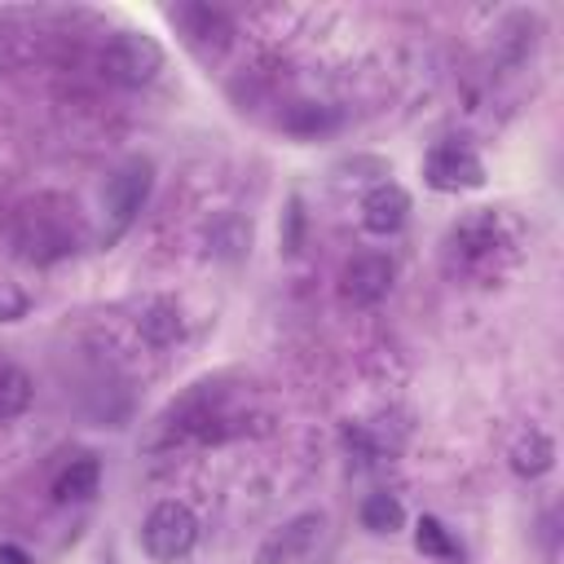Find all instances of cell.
Wrapping results in <instances>:
<instances>
[{
    "instance_id": "6da1fadb",
    "label": "cell",
    "mask_w": 564,
    "mask_h": 564,
    "mask_svg": "<svg viewBox=\"0 0 564 564\" xmlns=\"http://www.w3.org/2000/svg\"><path fill=\"white\" fill-rule=\"evenodd\" d=\"M13 247L35 260V264H53L62 256H70L79 247V229H75V216L66 212V203L57 198H40V203H26L13 220Z\"/></svg>"
},
{
    "instance_id": "7a4b0ae2",
    "label": "cell",
    "mask_w": 564,
    "mask_h": 564,
    "mask_svg": "<svg viewBox=\"0 0 564 564\" xmlns=\"http://www.w3.org/2000/svg\"><path fill=\"white\" fill-rule=\"evenodd\" d=\"M502 247H511V242H507L502 216L489 212V207L467 212V216L449 229V238H445V256H449L454 264H463V269H485V264H494Z\"/></svg>"
},
{
    "instance_id": "3957f363",
    "label": "cell",
    "mask_w": 564,
    "mask_h": 564,
    "mask_svg": "<svg viewBox=\"0 0 564 564\" xmlns=\"http://www.w3.org/2000/svg\"><path fill=\"white\" fill-rule=\"evenodd\" d=\"M159 66H163V48H159L150 35H141V31H115V35L106 40V48H101V70H106V79L128 84V88L150 84V79L159 75Z\"/></svg>"
},
{
    "instance_id": "277c9868",
    "label": "cell",
    "mask_w": 564,
    "mask_h": 564,
    "mask_svg": "<svg viewBox=\"0 0 564 564\" xmlns=\"http://www.w3.org/2000/svg\"><path fill=\"white\" fill-rule=\"evenodd\" d=\"M194 542H198V516L185 502H159L141 524V546L163 564L189 555Z\"/></svg>"
},
{
    "instance_id": "5b68a950",
    "label": "cell",
    "mask_w": 564,
    "mask_h": 564,
    "mask_svg": "<svg viewBox=\"0 0 564 564\" xmlns=\"http://www.w3.org/2000/svg\"><path fill=\"white\" fill-rule=\"evenodd\" d=\"M167 18L176 22V31L185 35V44L203 57H216L229 48L234 40V22L225 9H212V4H181V9H167Z\"/></svg>"
},
{
    "instance_id": "8992f818",
    "label": "cell",
    "mask_w": 564,
    "mask_h": 564,
    "mask_svg": "<svg viewBox=\"0 0 564 564\" xmlns=\"http://www.w3.org/2000/svg\"><path fill=\"white\" fill-rule=\"evenodd\" d=\"M388 286H392V260L383 251H361V256H352L344 264V278H339L344 300L370 308V304H379L388 295Z\"/></svg>"
},
{
    "instance_id": "52a82bcc",
    "label": "cell",
    "mask_w": 564,
    "mask_h": 564,
    "mask_svg": "<svg viewBox=\"0 0 564 564\" xmlns=\"http://www.w3.org/2000/svg\"><path fill=\"white\" fill-rule=\"evenodd\" d=\"M322 529H326V520H322L317 511H304V516L286 520L273 538H264V546H260L256 560H260V564H295V560H304V555L317 546Z\"/></svg>"
},
{
    "instance_id": "ba28073f",
    "label": "cell",
    "mask_w": 564,
    "mask_h": 564,
    "mask_svg": "<svg viewBox=\"0 0 564 564\" xmlns=\"http://www.w3.org/2000/svg\"><path fill=\"white\" fill-rule=\"evenodd\" d=\"M427 185L432 189H471V185H480L485 181V163L467 150V145H436L432 154H427Z\"/></svg>"
},
{
    "instance_id": "9c48e42d",
    "label": "cell",
    "mask_w": 564,
    "mask_h": 564,
    "mask_svg": "<svg viewBox=\"0 0 564 564\" xmlns=\"http://www.w3.org/2000/svg\"><path fill=\"white\" fill-rule=\"evenodd\" d=\"M145 194H150V163L145 159H132V163H123L110 176V185H106V212H110L115 229H123L141 212Z\"/></svg>"
},
{
    "instance_id": "30bf717a",
    "label": "cell",
    "mask_w": 564,
    "mask_h": 564,
    "mask_svg": "<svg viewBox=\"0 0 564 564\" xmlns=\"http://www.w3.org/2000/svg\"><path fill=\"white\" fill-rule=\"evenodd\" d=\"M405 216H410V194H405L401 185H392V181L375 185V189L366 194V203H361V225H366L370 234H379V238L397 234V229L405 225Z\"/></svg>"
},
{
    "instance_id": "8fae6325",
    "label": "cell",
    "mask_w": 564,
    "mask_h": 564,
    "mask_svg": "<svg viewBox=\"0 0 564 564\" xmlns=\"http://www.w3.org/2000/svg\"><path fill=\"white\" fill-rule=\"evenodd\" d=\"M538 35H542V18L538 13H511L498 35H494V53L502 66H520L533 48H538Z\"/></svg>"
},
{
    "instance_id": "7c38bea8",
    "label": "cell",
    "mask_w": 564,
    "mask_h": 564,
    "mask_svg": "<svg viewBox=\"0 0 564 564\" xmlns=\"http://www.w3.org/2000/svg\"><path fill=\"white\" fill-rule=\"evenodd\" d=\"M511 467H516V476H524V480L546 476V471L555 467V441H551L542 427L520 432V441L511 445Z\"/></svg>"
},
{
    "instance_id": "4fadbf2b",
    "label": "cell",
    "mask_w": 564,
    "mask_h": 564,
    "mask_svg": "<svg viewBox=\"0 0 564 564\" xmlns=\"http://www.w3.org/2000/svg\"><path fill=\"white\" fill-rule=\"evenodd\" d=\"M137 330L145 335V344L154 348H167L181 339V308L172 300H150L141 313H137Z\"/></svg>"
},
{
    "instance_id": "5bb4252c",
    "label": "cell",
    "mask_w": 564,
    "mask_h": 564,
    "mask_svg": "<svg viewBox=\"0 0 564 564\" xmlns=\"http://www.w3.org/2000/svg\"><path fill=\"white\" fill-rule=\"evenodd\" d=\"M97 480H101V463H97L93 454H79V458H70V467L53 480V498H57V502H84V498L97 494Z\"/></svg>"
},
{
    "instance_id": "9a60e30c",
    "label": "cell",
    "mask_w": 564,
    "mask_h": 564,
    "mask_svg": "<svg viewBox=\"0 0 564 564\" xmlns=\"http://www.w3.org/2000/svg\"><path fill=\"white\" fill-rule=\"evenodd\" d=\"M35 397V383L22 366L13 361H0V419H18Z\"/></svg>"
},
{
    "instance_id": "2e32d148",
    "label": "cell",
    "mask_w": 564,
    "mask_h": 564,
    "mask_svg": "<svg viewBox=\"0 0 564 564\" xmlns=\"http://www.w3.org/2000/svg\"><path fill=\"white\" fill-rule=\"evenodd\" d=\"M282 128L291 137H317V132H330L335 128V115L317 101H295L286 115H282Z\"/></svg>"
},
{
    "instance_id": "e0dca14e",
    "label": "cell",
    "mask_w": 564,
    "mask_h": 564,
    "mask_svg": "<svg viewBox=\"0 0 564 564\" xmlns=\"http://www.w3.org/2000/svg\"><path fill=\"white\" fill-rule=\"evenodd\" d=\"M401 520H405V511H401V502H397L392 494H370V498L361 502V524H366L370 533H397Z\"/></svg>"
},
{
    "instance_id": "ac0fdd59",
    "label": "cell",
    "mask_w": 564,
    "mask_h": 564,
    "mask_svg": "<svg viewBox=\"0 0 564 564\" xmlns=\"http://www.w3.org/2000/svg\"><path fill=\"white\" fill-rule=\"evenodd\" d=\"M414 538H419V551H423V555H436V560H454V555H458V546H454L449 529H445L436 516H423Z\"/></svg>"
},
{
    "instance_id": "d6986e66",
    "label": "cell",
    "mask_w": 564,
    "mask_h": 564,
    "mask_svg": "<svg viewBox=\"0 0 564 564\" xmlns=\"http://www.w3.org/2000/svg\"><path fill=\"white\" fill-rule=\"evenodd\" d=\"M26 291L22 286H13V282H0V322H18V317H26Z\"/></svg>"
}]
</instances>
